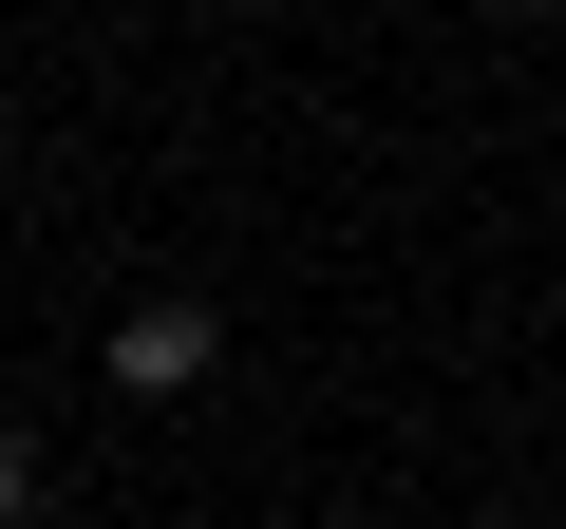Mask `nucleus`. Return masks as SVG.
<instances>
[{"label": "nucleus", "mask_w": 566, "mask_h": 529, "mask_svg": "<svg viewBox=\"0 0 566 529\" xmlns=\"http://www.w3.org/2000/svg\"><path fill=\"white\" fill-rule=\"evenodd\" d=\"M208 360H227V322H208V303H133V322H114V378H133V397H189Z\"/></svg>", "instance_id": "f257e3e1"}, {"label": "nucleus", "mask_w": 566, "mask_h": 529, "mask_svg": "<svg viewBox=\"0 0 566 529\" xmlns=\"http://www.w3.org/2000/svg\"><path fill=\"white\" fill-rule=\"evenodd\" d=\"M39 510V435H0V529H20Z\"/></svg>", "instance_id": "f03ea898"}, {"label": "nucleus", "mask_w": 566, "mask_h": 529, "mask_svg": "<svg viewBox=\"0 0 566 529\" xmlns=\"http://www.w3.org/2000/svg\"><path fill=\"white\" fill-rule=\"evenodd\" d=\"M76 529H114V510H76Z\"/></svg>", "instance_id": "7ed1b4c3"}]
</instances>
